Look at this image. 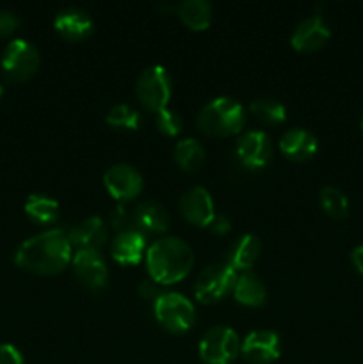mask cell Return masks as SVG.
Segmentation results:
<instances>
[{"label":"cell","mask_w":363,"mask_h":364,"mask_svg":"<svg viewBox=\"0 0 363 364\" xmlns=\"http://www.w3.org/2000/svg\"><path fill=\"white\" fill-rule=\"evenodd\" d=\"M71 244L63 230L34 235L18 247L14 262L21 270L38 276H56L71 262Z\"/></svg>","instance_id":"cell-1"},{"label":"cell","mask_w":363,"mask_h":364,"mask_svg":"<svg viewBox=\"0 0 363 364\" xmlns=\"http://www.w3.org/2000/svg\"><path fill=\"white\" fill-rule=\"evenodd\" d=\"M194 265V252L187 242L177 237L153 242L146 252V267L153 283L174 284L185 279Z\"/></svg>","instance_id":"cell-2"},{"label":"cell","mask_w":363,"mask_h":364,"mask_svg":"<svg viewBox=\"0 0 363 364\" xmlns=\"http://www.w3.org/2000/svg\"><path fill=\"white\" fill-rule=\"evenodd\" d=\"M196 123L205 134L228 137L238 134L244 128L246 114L241 103L226 96H219L199 110Z\"/></svg>","instance_id":"cell-3"},{"label":"cell","mask_w":363,"mask_h":364,"mask_svg":"<svg viewBox=\"0 0 363 364\" xmlns=\"http://www.w3.org/2000/svg\"><path fill=\"white\" fill-rule=\"evenodd\" d=\"M153 315L169 333H185L196 322L194 306L180 294H162L155 299Z\"/></svg>","instance_id":"cell-4"},{"label":"cell","mask_w":363,"mask_h":364,"mask_svg":"<svg viewBox=\"0 0 363 364\" xmlns=\"http://www.w3.org/2000/svg\"><path fill=\"white\" fill-rule=\"evenodd\" d=\"M2 73L11 82H25L39 68V52L25 39H13L2 53Z\"/></svg>","instance_id":"cell-5"},{"label":"cell","mask_w":363,"mask_h":364,"mask_svg":"<svg viewBox=\"0 0 363 364\" xmlns=\"http://www.w3.org/2000/svg\"><path fill=\"white\" fill-rule=\"evenodd\" d=\"M135 95L148 110L153 112L164 110L171 98L169 73L162 66L146 68L135 82Z\"/></svg>","instance_id":"cell-6"},{"label":"cell","mask_w":363,"mask_h":364,"mask_svg":"<svg viewBox=\"0 0 363 364\" xmlns=\"http://www.w3.org/2000/svg\"><path fill=\"white\" fill-rule=\"evenodd\" d=\"M238 336L230 327H212L199 341V358L205 364H231L238 355Z\"/></svg>","instance_id":"cell-7"},{"label":"cell","mask_w":363,"mask_h":364,"mask_svg":"<svg viewBox=\"0 0 363 364\" xmlns=\"http://www.w3.org/2000/svg\"><path fill=\"white\" fill-rule=\"evenodd\" d=\"M237 272L228 263H216L199 272L196 277L194 295L203 304L219 301L226 294L233 291Z\"/></svg>","instance_id":"cell-8"},{"label":"cell","mask_w":363,"mask_h":364,"mask_svg":"<svg viewBox=\"0 0 363 364\" xmlns=\"http://www.w3.org/2000/svg\"><path fill=\"white\" fill-rule=\"evenodd\" d=\"M103 185L114 199H134L142 191V176L128 164H116L103 174Z\"/></svg>","instance_id":"cell-9"},{"label":"cell","mask_w":363,"mask_h":364,"mask_svg":"<svg viewBox=\"0 0 363 364\" xmlns=\"http://www.w3.org/2000/svg\"><path fill=\"white\" fill-rule=\"evenodd\" d=\"M237 159L248 169H260L267 166L273 156V146L270 139L265 132L251 130L246 132L244 135L238 137L237 142Z\"/></svg>","instance_id":"cell-10"},{"label":"cell","mask_w":363,"mask_h":364,"mask_svg":"<svg viewBox=\"0 0 363 364\" xmlns=\"http://www.w3.org/2000/svg\"><path fill=\"white\" fill-rule=\"evenodd\" d=\"M180 210L185 219L199 228H209L216 217L212 196L203 187H192L180 198Z\"/></svg>","instance_id":"cell-11"},{"label":"cell","mask_w":363,"mask_h":364,"mask_svg":"<svg viewBox=\"0 0 363 364\" xmlns=\"http://www.w3.org/2000/svg\"><path fill=\"white\" fill-rule=\"evenodd\" d=\"M331 31L326 21L319 14L305 18L294 28L290 38V45L299 52H313L324 46L330 39Z\"/></svg>","instance_id":"cell-12"},{"label":"cell","mask_w":363,"mask_h":364,"mask_svg":"<svg viewBox=\"0 0 363 364\" xmlns=\"http://www.w3.org/2000/svg\"><path fill=\"white\" fill-rule=\"evenodd\" d=\"M241 352L246 361L270 364L280 358V338L270 331H255L242 341Z\"/></svg>","instance_id":"cell-13"},{"label":"cell","mask_w":363,"mask_h":364,"mask_svg":"<svg viewBox=\"0 0 363 364\" xmlns=\"http://www.w3.org/2000/svg\"><path fill=\"white\" fill-rule=\"evenodd\" d=\"M73 269L78 279L91 290H102L109 279V270L98 251H77Z\"/></svg>","instance_id":"cell-14"},{"label":"cell","mask_w":363,"mask_h":364,"mask_svg":"<svg viewBox=\"0 0 363 364\" xmlns=\"http://www.w3.org/2000/svg\"><path fill=\"white\" fill-rule=\"evenodd\" d=\"M68 240L77 251H98L107 242V228L100 217H89L68 231Z\"/></svg>","instance_id":"cell-15"},{"label":"cell","mask_w":363,"mask_h":364,"mask_svg":"<svg viewBox=\"0 0 363 364\" xmlns=\"http://www.w3.org/2000/svg\"><path fill=\"white\" fill-rule=\"evenodd\" d=\"M53 27L68 41H82L89 38L95 28L93 18L85 11L80 9H64L53 20Z\"/></svg>","instance_id":"cell-16"},{"label":"cell","mask_w":363,"mask_h":364,"mask_svg":"<svg viewBox=\"0 0 363 364\" xmlns=\"http://www.w3.org/2000/svg\"><path fill=\"white\" fill-rule=\"evenodd\" d=\"M146 249V238L141 231L127 230L117 233L110 245V255L121 265H137Z\"/></svg>","instance_id":"cell-17"},{"label":"cell","mask_w":363,"mask_h":364,"mask_svg":"<svg viewBox=\"0 0 363 364\" xmlns=\"http://www.w3.org/2000/svg\"><path fill=\"white\" fill-rule=\"evenodd\" d=\"M280 149L290 160L302 162V160L312 159L317 153V139L312 132L305 128H290L281 135Z\"/></svg>","instance_id":"cell-18"},{"label":"cell","mask_w":363,"mask_h":364,"mask_svg":"<svg viewBox=\"0 0 363 364\" xmlns=\"http://www.w3.org/2000/svg\"><path fill=\"white\" fill-rule=\"evenodd\" d=\"M134 223L137 231L144 233H164L169 226V217L164 206L153 199H146L135 206Z\"/></svg>","instance_id":"cell-19"},{"label":"cell","mask_w":363,"mask_h":364,"mask_svg":"<svg viewBox=\"0 0 363 364\" xmlns=\"http://www.w3.org/2000/svg\"><path fill=\"white\" fill-rule=\"evenodd\" d=\"M262 255V242L256 235H244L228 252V265L237 270H249Z\"/></svg>","instance_id":"cell-20"},{"label":"cell","mask_w":363,"mask_h":364,"mask_svg":"<svg viewBox=\"0 0 363 364\" xmlns=\"http://www.w3.org/2000/svg\"><path fill=\"white\" fill-rule=\"evenodd\" d=\"M235 301L244 306H262L267 299V291L258 276L244 272L237 276L233 287Z\"/></svg>","instance_id":"cell-21"},{"label":"cell","mask_w":363,"mask_h":364,"mask_svg":"<svg viewBox=\"0 0 363 364\" xmlns=\"http://www.w3.org/2000/svg\"><path fill=\"white\" fill-rule=\"evenodd\" d=\"M177 13L192 31H205L212 21V6L206 0H185L178 4Z\"/></svg>","instance_id":"cell-22"},{"label":"cell","mask_w":363,"mask_h":364,"mask_svg":"<svg viewBox=\"0 0 363 364\" xmlns=\"http://www.w3.org/2000/svg\"><path fill=\"white\" fill-rule=\"evenodd\" d=\"M59 205L56 199L48 198L43 194H32L28 196L27 203H25V213L31 220L36 224H52L59 219Z\"/></svg>","instance_id":"cell-23"},{"label":"cell","mask_w":363,"mask_h":364,"mask_svg":"<svg viewBox=\"0 0 363 364\" xmlns=\"http://www.w3.org/2000/svg\"><path fill=\"white\" fill-rule=\"evenodd\" d=\"M173 156L184 171H198L205 162V149L196 139H184L174 146Z\"/></svg>","instance_id":"cell-24"},{"label":"cell","mask_w":363,"mask_h":364,"mask_svg":"<svg viewBox=\"0 0 363 364\" xmlns=\"http://www.w3.org/2000/svg\"><path fill=\"white\" fill-rule=\"evenodd\" d=\"M255 117H258L262 123L280 124L287 119V109L281 102L274 98H258L249 105Z\"/></svg>","instance_id":"cell-25"},{"label":"cell","mask_w":363,"mask_h":364,"mask_svg":"<svg viewBox=\"0 0 363 364\" xmlns=\"http://www.w3.org/2000/svg\"><path fill=\"white\" fill-rule=\"evenodd\" d=\"M320 206L333 219H345L349 215V201L337 187H324L319 196Z\"/></svg>","instance_id":"cell-26"},{"label":"cell","mask_w":363,"mask_h":364,"mask_svg":"<svg viewBox=\"0 0 363 364\" xmlns=\"http://www.w3.org/2000/svg\"><path fill=\"white\" fill-rule=\"evenodd\" d=\"M105 121L110 127L120 128V130H137L141 124V116L127 103H117L107 112Z\"/></svg>","instance_id":"cell-27"},{"label":"cell","mask_w":363,"mask_h":364,"mask_svg":"<svg viewBox=\"0 0 363 364\" xmlns=\"http://www.w3.org/2000/svg\"><path fill=\"white\" fill-rule=\"evenodd\" d=\"M182 127H184V121H182L180 114L177 110H171L166 107L164 110L157 112V128L162 134L177 135L182 132Z\"/></svg>","instance_id":"cell-28"},{"label":"cell","mask_w":363,"mask_h":364,"mask_svg":"<svg viewBox=\"0 0 363 364\" xmlns=\"http://www.w3.org/2000/svg\"><path fill=\"white\" fill-rule=\"evenodd\" d=\"M18 27H20V18L11 11L0 9V38H7L16 32Z\"/></svg>","instance_id":"cell-29"},{"label":"cell","mask_w":363,"mask_h":364,"mask_svg":"<svg viewBox=\"0 0 363 364\" xmlns=\"http://www.w3.org/2000/svg\"><path fill=\"white\" fill-rule=\"evenodd\" d=\"M130 217H128V212L123 208V206H116V208L110 212V226L114 228V230H117L121 233V231H127L128 226H130Z\"/></svg>","instance_id":"cell-30"},{"label":"cell","mask_w":363,"mask_h":364,"mask_svg":"<svg viewBox=\"0 0 363 364\" xmlns=\"http://www.w3.org/2000/svg\"><path fill=\"white\" fill-rule=\"evenodd\" d=\"M0 364H25L23 355L13 345H0Z\"/></svg>","instance_id":"cell-31"},{"label":"cell","mask_w":363,"mask_h":364,"mask_svg":"<svg viewBox=\"0 0 363 364\" xmlns=\"http://www.w3.org/2000/svg\"><path fill=\"white\" fill-rule=\"evenodd\" d=\"M209 228H210V231H212V233L224 235V233H228V231H230L231 224H230V220L226 219V217H224V215H217V213H216V217H214L212 223H210Z\"/></svg>","instance_id":"cell-32"},{"label":"cell","mask_w":363,"mask_h":364,"mask_svg":"<svg viewBox=\"0 0 363 364\" xmlns=\"http://www.w3.org/2000/svg\"><path fill=\"white\" fill-rule=\"evenodd\" d=\"M351 262L352 265H354V269L363 276V245H358V247L351 252Z\"/></svg>","instance_id":"cell-33"},{"label":"cell","mask_w":363,"mask_h":364,"mask_svg":"<svg viewBox=\"0 0 363 364\" xmlns=\"http://www.w3.org/2000/svg\"><path fill=\"white\" fill-rule=\"evenodd\" d=\"M139 294L142 295V297L149 299L155 295V288H153V283H142L141 287H139Z\"/></svg>","instance_id":"cell-34"},{"label":"cell","mask_w":363,"mask_h":364,"mask_svg":"<svg viewBox=\"0 0 363 364\" xmlns=\"http://www.w3.org/2000/svg\"><path fill=\"white\" fill-rule=\"evenodd\" d=\"M2 95H4V87H2V84H0V100H2Z\"/></svg>","instance_id":"cell-35"},{"label":"cell","mask_w":363,"mask_h":364,"mask_svg":"<svg viewBox=\"0 0 363 364\" xmlns=\"http://www.w3.org/2000/svg\"><path fill=\"white\" fill-rule=\"evenodd\" d=\"M359 127H362V130H363V114H362V117H359Z\"/></svg>","instance_id":"cell-36"}]
</instances>
